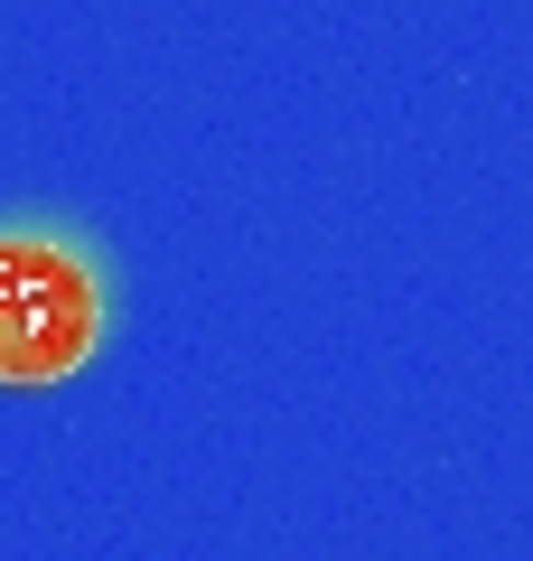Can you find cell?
I'll use <instances>...</instances> for the list:
<instances>
[{"mask_svg":"<svg viewBox=\"0 0 533 561\" xmlns=\"http://www.w3.org/2000/svg\"><path fill=\"white\" fill-rule=\"evenodd\" d=\"M103 346V290L76 243L0 234V383H66Z\"/></svg>","mask_w":533,"mask_h":561,"instance_id":"6da1fadb","label":"cell"}]
</instances>
